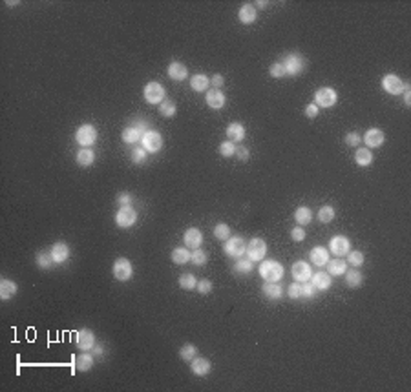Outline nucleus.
Instances as JSON below:
<instances>
[{
    "label": "nucleus",
    "instance_id": "nucleus-50",
    "mask_svg": "<svg viewBox=\"0 0 411 392\" xmlns=\"http://www.w3.org/2000/svg\"><path fill=\"white\" fill-rule=\"evenodd\" d=\"M196 290H198L199 294H203V296L210 294V292H212V281H208V279L198 281V285H196Z\"/></svg>",
    "mask_w": 411,
    "mask_h": 392
},
{
    "label": "nucleus",
    "instance_id": "nucleus-31",
    "mask_svg": "<svg viewBox=\"0 0 411 392\" xmlns=\"http://www.w3.org/2000/svg\"><path fill=\"white\" fill-rule=\"evenodd\" d=\"M294 221L300 226H307V224L313 221V212H311L309 206H298L294 210Z\"/></svg>",
    "mask_w": 411,
    "mask_h": 392
},
{
    "label": "nucleus",
    "instance_id": "nucleus-18",
    "mask_svg": "<svg viewBox=\"0 0 411 392\" xmlns=\"http://www.w3.org/2000/svg\"><path fill=\"white\" fill-rule=\"evenodd\" d=\"M49 254H51V259H53L55 265L66 263V261L69 259V246L64 241H59V243H55L53 246H51Z\"/></svg>",
    "mask_w": 411,
    "mask_h": 392
},
{
    "label": "nucleus",
    "instance_id": "nucleus-38",
    "mask_svg": "<svg viewBox=\"0 0 411 392\" xmlns=\"http://www.w3.org/2000/svg\"><path fill=\"white\" fill-rule=\"evenodd\" d=\"M35 263H37V266L42 268V270H49L51 265H55L49 252H38V254L35 255Z\"/></svg>",
    "mask_w": 411,
    "mask_h": 392
},
{
    "label": "nucleus",
    "instance_id": "nucleus-39",
    "mask_svg": "<svg viewBox=\"0 0 411 392\" xmlns=\"http://www.w3.org/2000/svg\"><path fill=\"white\" fill-rule=\"evenodd\" d=\"M251 270H252V261L249 259V257H240V259H236V265H234L236 274L245 276V274H251Z\"/></svg>",
    "mask_w": 411,
    "mask_h": 392
},
{
    "label": "nucleus",
    "instance_id": "nucleus-10",
    "mask_svg": "<svg viewBox=\"0 0 411 392\" xmlns=\"http://www.w3.org/2000/svg\"><path fill=\"white\" fill-rule=\"evenodd\" d=\"M137 223V210L132 204L130 206H119L115 212V224L119 228H130Z\"/></svg>",
    "mask_w": 411,
    "mask_h": 392
},
{
    "label": "nucleus",
    "instance_id": "nucleus-28",
    "mask_svg": "<svg viewBox=\"0 0 411 392\" xmlns=\"http://www.w3.org/2000/svg\"><path fill=\"white\" fill-rule=\"evenodd\" d=\"M170 257L176 265H187V263H190L192 252H190V248H187V246H177V248L172 250Z\"/></svg>",
    "mask_w": 411,
    "mask_h": 392
},
{
    "label": "nucleus",
    "instance_id": "nucleus-49",
    "mask_svg": "<svg viewBox=\"0 0 411 392\" xmlns=\"http://www.w3.org/2000/svg\"><path fill=\"white\" fill-rule=\"evenodd\" d=\"M287 294L291 299H302V283H293V285H289Z\"/></svg>",
    "mask_w": 411,
    "mask_h": 392
},
{
    "label": "nucleus",
    "instance_id": "nucleus-33",
    "mask_svg": "<svg viewBox=\"0 0 411 392\" xmlns=\"http://www.w3.org/2000/svg\"><path fill=\"white\" fill-rule=\"evenodd\" d=\"M344 277H346V285L349 288H360L364 285V276L360 270H346Z\"/></svg>",
    "mask_w": 411,
    "mask_h": 392
},
{
    "label": "nucleus",
    "instance_id": "nucleus-6",
    "mask_svg": "<svg viewBox=\"0 0 411 392\" xmlns=\"http://www.w3.org/2000/svg\"><path fill=\"white\" fill-rule=\"evenodd\" d=\"M143 95H144V101L148 102V104H161V102L165 101V95H166L165 86L152 80V82H148V84L144 86Z\"/></svg>",
    "mask_w": 411,
    "mask_h": 392
},
{
    "label": "nucleus",
    "instance_id": "nucleus-40",
    "mask_svg": "<svg viewBox=\"0 0 411 392\" xmlns=\"http://www.w3.org/2000/svg\"><path fill=\"white\" fill-rule=\"evenodd\" d=\"M176 112H177V106H176V102L174 101H170V99H165V101L161 102V106H159V113L163 117H174L176 115Z\"/></svg>",
    "mask_w": 411,
    "mask_h": 392
},
{
    "label": "nucleus",
    "instance_id": "nucleus-52",
    "mask_svg": "<svg viewBox=\"0 0 411 392\" xmlns=\"http://www.w3.org/2000/svg\"><path fill=\"white\" fill-rule=\"evenodd\" d=\"M360 141H362V137H360L357 132H349L346 135V144H347V146H358V144H360Z\"/></svg>",
    "mask_w": 411,
    "mask_h": 392
},
{
    "label": "nucleus",
    "instance_id": "nucleus-35",
    "mask_svg": "<svg viewBox=\"0 0 411 392\" xmlns=\"http://www.w3.org/2000/svg\"><path fill=\"white\" fill-rule=\"evenodd\" d=\"M355 161L358 166H369L373 163V152L369 148H358L355 154Z\"/></svg>",
    "mask_w": 411,
    "mask_h": 392
},
{
    "label": "nucleus",
    "instance_id": "nucleus-3",
    "mask_svg": "<svg viewBox=\"0 0 411 392\" xmlns=\"http://www.w3.org/2000/svg\"><path fill=\"white\" fill-rule=\"evenodd\" d=\"M112 274L113 277L117 281H121V283L130 281L132 276H134V265H132V261L126 259V257H117V259L113 261Z\"/></svg>",
    "mask_w": 411,
    "mask_h": 392
},
{
    "label": "nucleus",
    "instance_id": "nucleus-7",
    "mask_svg": "<svg viewBox=\"0 0 411 392\" xmlns=\"http://www.w3.org/2000/svg\"><path fill=\"white\" fill-rule=\"evenodd\" d=\"M283 68H285V75L287 77H296L305 69V58L300 53H291L282 60Z\"/></svg>",
    "mask_w": 411,
    "mask_h": 392
},
{
    "label": "nucleus",
    "instance_id": "nucleus-29",
    "mask_svg": "<svg viewBox=\"0 0 411 392\" xmlns=\"http://www.w3.org/2000/svg\"><path fill=\"white\" fill-rule=\"evenodd\" d=\"M16 290H18V286H16L15 281L5 279V277L0 281V297H2V301H9L11 297L16 294Z\"/></svg>",
    "mask_w": 411,
    "mask_h": 392
},
{
    "label": "nucleus",
    "instance_id": "nucleus-16",
    "mask_svg": "<svg viewBox=\"0 0 411 392\" xmlns=\"http://www.w3.org/2000/svg\"><path fill=\"white\" fill-rule=\"evenodd\" d=\"M362 141L368 144L369 150L371 148H380V146L384 144V141H386V135H384V132H382L380 128H369L368 132L364 133Z\"/></svg>",
    "mask_w": 411,
    "mask_h": 392
},
{
    "label": "nucleus",
    "instance_id": "nucleus-4",
    "mask_svg": "<svg viewBox=\"0 0 411 392\" xmlns=\"http://www.w3.org/2000/svg\"><path fill=\"white\" fill-rule=\"evenodd\" d=\"M75 141L82 148H91L97 143V130L93 124H80L75 132Z\"/></svg>",
    "mask_w": 411,
    "mask_h": 392
},
{
    "label": "nucleus",
    "instance_id": "nucleus-1",
    "mask_svg": "<svg viewBox=\"0 0 411 392\" xmlns=\"http://www.w3.org/2000/svg\"><path fill=\"white\" fill-rule=\"evenodd\" d=\"M258 274L262 276L263 281H282V277L285 276V268L276 259H263L260 261Z\"/></svg>",
    "mask_w": 411,
    "mask_h": 392
},
{
    "label": "nucleus",
    "instance_id": "nucleus-9",
    "mask_svg": "<svg viewBox=\"0 0 411 392\" xmlns=\"http://www.w3.org/2000/svg\"><path fill=\"white\" fill-rule=\"evenodd\" d=\"M141 146H143L148 154H157L163 148V135L157 130H146L141 139Z\"/></svg>",
    "mask_w": 411,
    "mask_h": 392
},
{
    "label": "nucleus",
    "instance_id": "nucleus-58",
    "mask_svg": "<svg viewBox=\"0 0 411 392\" xmlns=\"http://www.w3.org/2000/svg\"><path fill=\"white\" fill-rule=\"evenodd\" d=\"M93 356H101L102 352H104V350H102V347H99V345H95V347H93Z\"/></svg>",
    "mask_w": 411,
    "mask_h": 392
},
{
    "label": "nucleus",
    "instance_id": "nucleus-19",
    "mask_svg": "<svg viewBox=\"0 0 411 392\" xmlns=\"http://www.w3.org/2000/svg\"><path fill=\"white\" fill-rule=\"evenodd\" d=\"M205 101H207V106L212 108V110H221V108L227 104V97H225V93L221 90H208L207 91V97H205Z\"/></svg>",
    "mask_w": 411,
    "mask_h": 392
},
{
    "label": "nucleus",
    "instance_id": "nucleus-20",
    "mask_svg": "<svg viewBox=\"0 0 411 392\" xmlns=\"http://www.w3.org/2000/svg\"><path fill=\"white\" fill-rule=\"evenodd\" d=\"M311 285L315 286L316 290H329L333 285V276H329L327 272H313L311 276Z\"/></svg>",
    "mask_w": 411,
    "mask_h": 392
},
{
    "label": "nucleus",
    "instance_id": "nucleus-25",
    "mask_svg": "<svg viewBox=\"0 0 411 392\" xmlns=\"http://www.w3.org/2000/svg\"><path fill=\"white\" fill-rule=\"evenodd\" d=\"M225 133H227L229 141H232V143H241L247 135V130L241 122H230L229 126H227V132Z\"/></svg>",
    "mask_w": 411,
    "mask_h": 392
},
{
    "label": "nucleus",
    "instance_id": "nucleus-45",
    "mask_svg": "<svg viewBox=\"0 0 411 392\" xmlns=\"http://www.w3.org/2000/svg\"><path fill=\"white\" fill-rule=\"evenodd\" d=\"M190 261H192L196 266H203L208 263V254L205 252V250L196 248V250H192V257H190Z\"/></svg>",
    "mask_w": 411,
    "mask_h": 392
},
{
    "label": "nucleus",
    "instance_id": "nucleus-46",
    "mask_svg": "<svg viewBox=\"0 0 411 392\" xmlns=\"http://www.w3.org/2000/svg\"><path fill=\"white\" fill-rule=\"evenodd\" d=\"M316 294H318V290L311 283H307V281L302 283V299H315Z\"/></svg>",
    "mask_w": 411,
    "mask_h": 392
},
{
    "label": "nucleus",
    "instance_id": "nucleus-12",
    "mask_svg": "<svg viewBox=\"0 0 411 392\" xmlns=\"http://www.w3.org/2000/svg\"><path fill=\"white\" fill-rule=\"evenodd\" d=\"M382 88H384V91L390 93V95H401L402 91H404V80L395 73H388L384 75V79H382Z\"/></svg>",
    "mask_w": 411,
    "mask_h": 392
},
{
    "label": "nucleus",
    "instance_id": "nucleus-17",
    "mask_svg": "<svg viewBox=\"0 0 411 392\" xmlns=\"http://www.w3.org/2000/svg\"><path fill=\"white\" fill-rule=\"evenodd\" d=\"M293 277L298 283H305V281H309L311 276H313V268H311V265L307 263V261H296V263H293Z\"/></svg>",
    "mask_w": 411,
    "mask_h": 392
},
{
    "label": "nucleus",
    "instance_id": "nucleus-48",
    "mask_svg": "<svg viewBox=\"0 0 411 392\" xmlns=\"http://www.w3.org/2000/svg\"><path fill=\"white\" fill-rule=\"evenodd\" d=\"M269 73H271V77H274V79H282V77H287V75H285V68H283L282 62L271 64V68H269Z\"/></svg>",
    "mask_w": 411,
    "mask_h": 392
},
{
    "label": "nucleus",
    "instance_id": "nucleus-36",
    "mask_svg": "<svg viewBox=\"0 0 411 392\" xmlns=\"http://www.w3.org/2000/svg\"><path fill=\"white\" fill-rule=\"evenodd\" d=\"M335 215H337V212H335V208L331 206V204H326V206H322L320 210H318V213H316V217H318V221L324 224L331 223L333 219H335Z\"/></svg>",
    "mask_w": 411,
    "mask_h": 392
},
{
    "label": "nucleus",
    "instance_id": "nucleus-37",
    "mask_svg": "<svg viewBox=\"0 0 411 392\" xmlns=\"http://www.w3.org/2000/svg\"><path fill=\"white\" fill-rule=\"evenodd\" d=\"M196 356H198V347L192 345V343L183 345L181 349H179V358H181L183 361H188V363H190Z\"/></svg>",
    "mask_w": 411,
    "mask_h": 392
},
{
    "label": "nucleus",
    "instance_id": "nucleus-56",
    "mask_svg": "<svg viewBox=\"0 0 411 392\" xmlns=\"http://www.w3.org/2000/svg\"><path fill=\"white\" fill-rule=\"evenodd\" d=\"M210 84L216 88V90H221V86L225 84V79H223V75H214L212 79H210Z\"/></svg>",
    "mask_w": 411,
    "mask_h": 392
},
{
    "label": "nucleus",
    "instance_id": "nucleus-27",
    "mask_svg": "<svg viewBox=\"0 0 411 392\" xmlns=\"http://www.w3.org/2000/svg\"><path fill=\"white\" fill-rule=\"evenodd\" d=\"M327 274L329 276H344L347 270V261L344 257H335L327 261Z\"/></svg>",
    "mask_w": 411,
    "mask_h": 392
},
{
    "label": "nucleus",
    "instance_id": "nucleus-42",
    "mask_svg": "<svg viewBox=\"0 0 411 392\" xmlns=\"http://www.w3.org/2000/svg\"><path fill=\"white\" fill-rule=\"evenodd\" d=\"M218 152H219V155H221V157L229 159V157L236 155V143H232V141H223V143L219 144Z\"/></svg>",
    "mask_w": 411,
    "mask_h": 392
},
{
    "label": "nucleus",
    "instance_id": "nucleus-22",
    "mask_svg": "<svg viewBox=\"0 0 411 392\" xmlns=\"http://www.w3.org/2000/svg\"><path fill=\"white\" fill-rule=\"evenodd\" d=\"M210 369H212V365H210V361L205 360V358H194L192 361H190V371H192L194 376L198 378H203V376H208L210 374Z\"/></svg>",
    "mask_w": 411,
    "mask_h": 392
},
{
    "label": "nucleus",
    "instance_id": "nucleus-24",
    "mask_svg": "<svg viewBox=\"0 0 411 392\" xmlns=\"http://www.w3.org/2000/svg\"><path fill=\"white\" fill-rule=\"evenodd\" d=\"M309 259L311 263L316 266H326L327 261L331 259V257H329V250H327L326 246H315V248L309 252Z\"/></svg>",
    "mask_w": 411,
    "mask_h": 392
},
{
    "label": "nucleus",
    "instance_id": "nucleus-54",
    "mask_svg": "<svg viewBox=\"0 0 411 392\" xmlns=\"http://www.w3.org/2000/svg\"><path fill=\"white\" fill-rule=\"evenodd\" d=\"M318 113H320V110H318L316 104H307V106H305V117H307V119H316Z\"/></svg>",
    "mask_w": 411,
    "mask_h": 392
},
{
    "label": "nucleus",
    "instance_id": "nucleus-8",
    "mask_svg": "<svg viewBox=\"0 0 411 392\" xmlns=\"http://www.w3.org/2000/svg\"><path fill=\"white\" fill-rule=\"evenodd\" d=\"M146 130H148L146 122L139 121L137 124H134V126L124 128L123 133H121V139H123L124 144H137V143H141V139H143Z\"/></svg>",
    "mask_w": 411,
    "mask_h": 392
},
{
    "label": "nucleus",
    "instance_id": "nucleus-34",
    "mask_svg": "<svg viewBox=\"0 0 411 392\" xmlns=\"http://www.w3.org/2000/svg\"><path fill=\"white\" fill-rule=\"evenodd\" d=\"M95 161V152L91 148H80L77 152V163L80 166H91Z\"/></svg>",
    "mask_w": 411,
    "mask_h": 392
},
{
    "label": "nucleus",
    "instance_id": "nucleus-5",
    "mask_svg": "<svg viewBox=\"0 0 411 392\" xmlns=\"http://www.w3.org/2000/svg\"><path fill=\"white\" fill-rule=\"evenodd\" d=\"M338 102V93L335 88H329V86H324V88H318L315 93V104L318 108H333Z\"/></svg>",
    "mask_w": 411,
    "mask_h": 392
},
{
    "label": "nucleus",
    "instance_id": "nucleus-11",
    "mask_svg": "<svg viewBox=\"0 0 411 392\" xmlns=\"http://www.w3.org/2000/svg\"><path fill=\"white\" fill-rule=\"evenodd\" d=\"M247 255L252 263H258V261H263L265 255H267V243L260 237L251 239V243L247 244Z\"/></svg>",
    "mask_w": 411,
    "mask_h": 392
},
{
    "label": "nucleus",
    "instance_id": "nucleus-41",
    "mask_svg": "<svg viewBox=\"0 0 411 392\" xmlns=\"http://www.w3.org/2000/svg\"><path fill=\"white\" fill-rule=\"evenodd\" d=\"M214 237L218 241H227L230 237V226L227 223H218L214 226Z\"/></svg>",
    "mask_w": 411,
    "mask_h": 392
},
{
    "label": "nucleus",
    "instance_id": "nucleus-57",
    "mask_svg": "<svg viewBox=\"0 0 411 392\" xmlns=\"http://www.w3.org/2000/svg\"><path fill=\"white\" fill-rule=\"evenodd\" d=\"M402 93H404V102H406V106H410L411 104V88H410V84L404 82V91H402Z\"/></svg>",
    "mask_w": 411,
    "mask_h": 392
},
{
    "label": "nucleus",
    "instance_id": "nucleus-32",
    "mask_svg": "<svg viewBox=\"0 0 411 392\" xmlns=\"http://www.w3.org/2000/svg\"><path fill=\"white\" fill-rule=\"evenodd\" d=\"M93 367V354L91 352H82L80 356H77L75 360V369L79 372H88Z\"/></svg>",
    "mask_w": 411,
    "mask_h": 392
},
{
    "label": "nucleus",
    "instance_id": "nucleus-21",
    "mask_svg": "<svg viewBox=\"0 0 411 392\" xmlns=\"http://www.w3.org/2000/svg\"><path fill=\"white\" fill-rule=\"evenodd\" d=\"M166 73H168V77H170L172 80H176V82H181V80H187L188 69H187V66H185L183 62H177V60H174V62L168 64V69H166Z\"/></svg>",
    "mask_w": 411,
    "mask_h": 392
},
{
    "label": "nucleus",
    "instance_id": "nucleus-53",
    "mask_svg": "<svg viewBox=\"0 0 411 392\" xmlns=\"http://www.w3.org/2000/svg\"><path fill=\"white\" fill-rule=\"evenodd\" d=\"M117 202L119 206H130V204H132V196H130L128 192H121L117 196Z\"/></svg>",
    "mask_w": 411,
    "mask_h": 392
},
{
    "label": "nucleus",
    "instance_id": "nucleus-23",
    "mask_svg": "<svg viewBox=\"0 0 411 392\" xmlns=\"http://www.w3.org/2000/svg\"><path fill=\"white\" fill-rule=\"evenodd\" d=\"M238 18H240L241 24H245V26H249V24H254L258 18V11L256 7H254V4H243L240 7V11H238Z\"/></svg>",
    "mask_w": 411,
    "mask_h": 392
},
{
    "label": "nucleus",
    "instance_id": "nucleus-47",
    "mask_svg": "<svg viewBox=\"0 0 411 392\" xmlns=\"http://www.w3.org/2000/svg\"><path fill=\"white\" fill-rule=\"evenodd\" d=\"M146 155H148V152L141 146V148H135L134 152H132V163L134 165H143L144 161H146Z\"/></svg>",
    "mask_w": 411,
    "mask_h": 392
},
{
    "label": "nucleus",
    "instance_id": "nucleus-30",
    "mask_svg": "<svg viewBox=\"0 0 411 392\" xmlns=\"http://www.w3.org/2000/svg\"><path fill=\"white\" fill-rule=\"evenodd\" d=\"M208 86H210V79L203 73H196L192 75L190 79V88L198 93H203V91H208Z\"/></svg>",
    "mask_w": 411,
    "mask_h": 392
},
{
    "label": "nucleus",
    "instance_id": "nucleus-43",
    "mask_svg": "<svg viewBox=\"0 0 411 392\" xmlns=\"http://www.w3.org/2000/svg\"><path fill=\"white\" fill-rule=\"evenodd\" d=\"M364 261H366V257H364V254L360 252V250H353V252H349V254H347V265L355 266V268L362 266Z\"/></svg>",
    "mask_w": 411,
    "mask_h": 392
},
{
    "label": "nucleus",
    "instance_id": "nucleus-44",
    "mask_svg": "<svg viewBox=\"0 0 411 392\" xmlns=\"http://www.w3.org/2000/svg\"><path fill=\"white\" fill-rule=\"evenodd\" d=\"M196 285H198V279L192 274H183L179 277V286L183 290H196Z\"/></svg>",
    "mask_w": 411,
    "mask_h": 392
},
{
    "label": "nucleus",
    "instance_id": "nucleus-26",
    "mask_svg": "<svg viewBox=\"0 0 411 392\" xmlns=\"http://www.w3.org/2000/svg\"><path fill=\"white\" fill-rule=\"evenodd\" d=\"M262 292L271 301H278L283 296V288L282 285H278V281H265V285L262 286Z\"/></svg>",
    "mask_w": 411,
    "mask_h": 392
},
{
    "label": "nucleus",
    "instance_id": "nucleus-2",
    "mask_svg": "<svg viewBox=\"0 0 411 392\" xmlns=\"http://www.w3.org/2000/svg\"><path fill=\"white\" fill-rule=\"evenodd\" d=\"M223 252L232 259H240L243 257V254L247 252V243L245 239L240 237V235H230L223 244Z\"/></svg>",
    "mask_w": 411,
    "mask_h": 392
},
{
    "label": "nucleus",
    "instance_id": "nucleus-15",
    "mask_svg": "<svg viewBox=\"0 0 411 392\" xmlns=\"http://www.w3.org/2000/svg\"><path fill=\"white\" fill-rule=\"evenodd\" d=\"M183 241H185V246H187V248H192V250L201 248V244H203V232L196 226L187 228V232L183 233Z\"/></svg>",
    "mask_w": 411,
    "mask_h": 392
},
{
    "label": "nucleus",
    "instance_id": "nucleus-13",
    "mask_svg": "<svg viewBox=\"0 0 411 392\" xmlns=\"http://www.w3.org/2000/svg\"><path fill=\"white\" fill-rule=\"evenodd\" d=\"M75 345H77V349L82 350V352H90V350L95 347V334H93L90 329L77 330V336H75Z\"/></svg>",
    "mask_w": 411,
    "mask_h": 392
},
{
    "label": "nucleus",
    "instance_id": "nucleus-14",
    "mask_svg": "<svg viewBox=\"0 0 411 392\" xmlns=\"http://www.w3.org/2000/svg\"><path fill=\"white\" fill-rule=\"evenodd\" d=\"M329 252L337 257H342V255H347L351 252V243L346 235H335L329 241Z\"/></svg>",
    "mask_w": 411,
    "mask_h": 392
},
{
    "label": "nucleus",
    "instance_id": "nucleus-51",
    "mask_svg": "<svg viewBox=\"0 0 411 392\" xmlns=\"http://www.w3.org/2000/svg\"><path fill=\"white\" fill-rule=\"evenodd\" d=\"M305 230H304V226H294L293 230H291V239H293L294 243H302L305 239Z\"/></svg>",
    "mask_w": 411,
    "mask_h": 392
},
{
    "label": "nucleus",
    "instance_id": "nucleus-55",
    "mask_svg": "<svg viewBox=\"0 0 411 392\" xmlns=\"http://www.w3.org/2000/svg\"><path fill=\"white\" fill-rule=\"evenodd\" d=\"M236 157H238L240 161H249V157H251L249 148H245V146H238V148H236Z\"/></svg>",
    "mask_w": 411,
    "mask_h": 392
}]
</instances>
